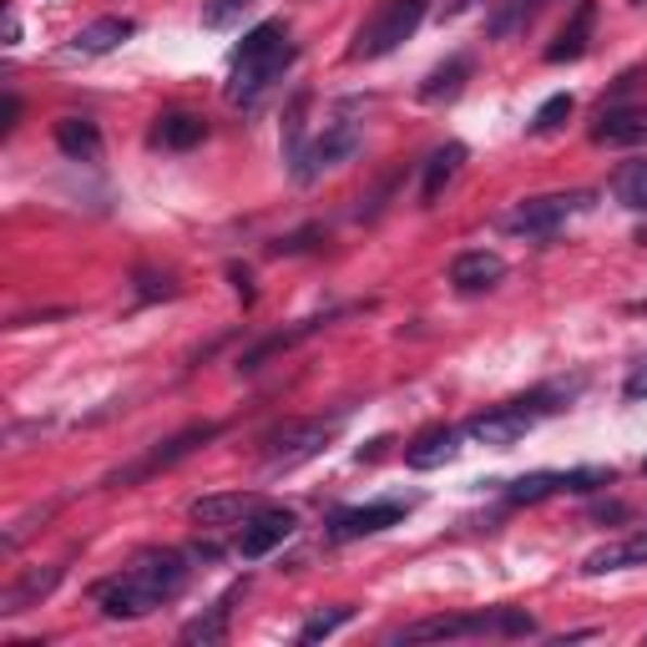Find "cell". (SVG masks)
Wrapping results in <instances>:
<instances>
[{
  "instance_id": "cell-1",
  "label": "cell",
  "mask_w": 647,
  "mask_h": 647,
  "mask_svg": "<svg viewBox=\"0 0 647 647\" xmlns=\"http://www.w3.org/2000/svg\"><path fill=\"white\" fill-rule=\"evenodd\" d=\"M182 587H188V557L182 551H148L122 576L97 587V607L112 622H137L148 612H157L162 602H173Z\"/></svg>"
},
{
  "instance_id": "cell-2",
  "label": "cell",
  "mask_w": 647,
  "mask_h": 647,
  "mask_svg": "<svg viewBox=\"0 0 647 647\" xmlns=\"http://www.w3.org/2000/svg\"><path fill=\"white\" fill-rule=\"evenodd\" d=\"M294 41H289V26L283 21H264L243 36V46L233 51V81H228V102H258L274 81H279L289 66H294Z\"/></svg>"
},
{
  "instance_id": "cell-3",
  "label": "cell",
  "mask_w": 647,
  "mask_h": 647,
  "mask_svg": "<svg viewBox=\"0 0 647 647\" xmlns=\"http://www.w3.org/2000/svg\"><path fill=\"white\" fill-rule=\"evenodd\" d=\"M572 395H576V384H567V390H531V395L506 399V405H496V410L471 415L460 430H466V441H475V445L511 451L521 435H531V430H536V420H542V415L561 410V405H551V399H572Z\"/></svg>"
},
{
  "instance_id": "cell-4",
  "label": "cell",
  "mask_w": 647,
  "mask_h": 647,
  "mask_svg": "<svg viewBox=\"0 0 647 647\" xmlns=\"http://www.w3.org/2000/svg\"><path fill=\"white\" fill-rule=\"evenodd\" d=\"M536 618L516 612V607H496V612H456V618H426L410 622L395 643H451V637H531Z\"/></svg>"
},
{
  "instance_id": "cell-5",
  "label": "cell",
  "mask_w": 647,
  "mask_h": 647,
  "mask_svg": "<svg viewBox=\"0 0 647 647\" xmlns=\"http://www.w3.org/2000/svg\"><path fill=\"white\" fill-rule=\"evenodd\" d=\"M426 15H430V0H384L380 11L359 26V36H354V46H350V61L390 56L399 41H410L415 30H420Z\"/></svg>"
},
{
  "instance_id": "cell-6",
  "label": "cell",
  "mask_w": 647,
  "mask_h": 647,
  "mask_svg": "<svg viewBox=\"0 0 647 647\" xmlns=\"http://www.w3.org/2000/svg\"><path fill=\"white\" fill-rule=\"evenodd\" d=\"M582 207H592V192H546V198L516 203L511 213L500 218V228L516 238H551L561 223L572 218V213H582Z\"/></svg>"
},
{
  "instance_id": "cell-7",
  "label": "cell",
  "mask_w": 647,
  "mask_h": 647,
  "mask_svg": "<svg viewBox=\"0 0 647 647\" xmlns=\"http://www.w3.org/2000/svg\"><path fill=\"white\" fill-rule=\"evenodd\" d=\"M334 430H339V420H294V426H279L264 441L268 471H294V466L314 460L324 445L334 441Z\"/></svg>"
},
{
  "instance_id": "cell-8",
  "label": "cell",
  "mask_w": 647,
  "mask_h": 647,
  "mask_svg": "<svg viewBox=\"0 0 647 647\" xmlns=\"http://www.w3.org/2000/svg\"><path fill=\"white\" fill-rule=\"evenodd\" d=\"M612 466H576V471H531L521 481L506 485V500L511 506H536V500H551L561 491H597V485H612Z\"/></svg>"
},
{
  "instance_id": "cell-9",
  "label": "cell",
  "mask_w": 647,
  "mask_h": 647,
  "mask_svg": "<svg viewBox=\"0 0 647 647\" xmlns=\"http://www.w3.org/2000/svg\"><path fill=\"white\" fill-rule=\"evenodd\" d=\"M354 152H359V122L334 117L319 137H314L309 148H304V157L294 162V177L299 182H314V177L329 173V167H344Z\"/></svg>"
},
{
  "instance_id": "cell-10",
  "label": "cell",
  "mask_w": 647,
  "mask_h": 647,
  "mask_svg": "<svg viewBox=\"0 0 647 647\" xmlns=\"http://www.w3.org/2000/svg\"><path fill=\"white\" fill-rule=\"evenodd\" d=\"M213 435H218V426H207V420H203V426L177 430L173 441H162L157 451H148L142 460H132V466H122V471H112L102 485H137V481H148V475H157V471H167V466H177L182 456H192V451H198V445H207Z\"/></svg>"
},
{
  "instance_id": "cell-11",
  "label": "cell",
  "mask_w": 647,
  "mask_h": 647,
  "mask_svg": "<svg viewBox=\"0 0 647 647\" xmlns=\"http://www.w3.org/2000/svg\"><path fill=\"white\" fill-rule=\"evenodd\" d=\"M405 511H410V500H369V506H350V511L329 516L324 536H329V542H359V536H380L384 527L405 521Z\"/></svg>"
},
{
  "instance_id": "cell-12",
  "label": "cell",
  "mask_w": 647,
  "mask_h": 647,
  "mask_svg": "<svg viewBox=\"0 0 647 647\" xmlns=\"http://www.w3.org/2000/svg\"><path fill=\"white\" fill-rule=\"evenodd\" d=\"M294 531H299V516L289 511V506H258V511L243 521V531H238V557L243 561L268 557V551L283 546Z\"/></svg>"
},
{
  "instance_id": "cell-13",
  "label": "cell",
  "mask_w": 647,
  "mask_h": 647,
  "mask_svg": "<svg viewBox=\"0 0 647 647\" xmlns=\"http://www.w3.org/2000/svg\"><path fill=\"white\" fill-rule=\"evenodd\" d=\"M61 576H66V567H30V572H21L11 587L0 592V618H21L30 607H41L61 587Z\"/></svg>"
},
{
  "instance_id": "cell-14",
  "label": "cell",
  "mask_w": 647,
  "mask_h": 647,
  "mask_svg": "<svg viewBox=\"0 0 647 647\" xmlns=\"http://www.w3.org/2000/svg\"><path fill=\"white\" fill-rule=\"evenodd\" d=\"M264 500L253 496V491H223V496H198L192 500V521L207 531H218V527H243L253 511H258Z\"/></svg>"
},
{
  "instance_id": "cell-15",
  "label": "cell",
  "mask_w": 647,
  "mask_h": 647,
  "mask_svg": "<svg viewBox=\"0 0 647 647\" xmlns=\"http://www.w3.org/2000/svg\"><path fill=\"white\" fill-rule=\"evenodd\" d=\"M597 148H647V106H607L592 127Z\"/></svg>"
},
{
  "instance_id": "cell-16",
  "label": "cell",
  "mask_w": 647,
  "mask_h": 647,
  "mask_svg": "<svg viewBox=\"0 0 647 647\" xmlns=\"http://www.w3.org/2000/svg\"><path fill=\"white\" fill-rule=\"evenodd\" d=\"M460 441H466V430L460 426L426 430V435H415V441L405 445V466H410V471H435V466L460 456Z\"/></svg>"
},
{
  "instance_id": "cell-17",
  "label": "cell",
  "mask_w": 647,
  "mask_h": 647,
  "mask_svg": "<svg viewBox=\"0 0 647 647\" xmlns=\"http://www.w3.org/2000/svg\"><path fill=\"white\" fill-rule=\"evenodd\" d=\"M592 26H597V0H576L572 21L557 30V41L546 46V61L551 66H561V61H582L592 46Z\"/></svg>"
},
{
  "instance_id": "cell-18",
  "label": "cell",
  "mask_w": 647,
  "mask_h": 647,
  "mask_svg": "<svg viewBox=\"0 0 647 647\" xmlns=\"http://www.w3.org/2000/svg\"><path fill=\"white\" fill-rule=\"evenodd\" d=\"M127 36H137V21H127V15H102V21H91V26L76 30L72 46H66V56H106V51H117Z\"/></svg>"
},
{
  "instance_id": "cell-19",
  "label": "cell",
  "mask_w": 647,
  "mask_h": 647,
  "mask_svg": "<svg viewBox=\"0 0 647 647\" xmlns=\"http://www.w3.org/2000/svg\"><path fill=\"white\" fill-rule=\"evenodd\" d=\"M506 279V258L491 249H471L460 253L456 264H451V283H456L460 294H481V289H496Z\"/></svg>"
},
{
  "instance_id": "cell-20",
  "label": "cell",
  "mask_w": 647,
  "mask_h": 647,
  "mask_svg": "<svg viewBox=\"0 0 647 647\" xmlns=\"http://www.w3.org/2000/svg\"><path fill=\"white\" fill-rule=\"evenodd\" d=\"M627 567H647V531H633V536H622V542L597 546V551L582 561V572H587V576L627 572Z\"/></svg>"
},
{
  "instance_id": "cell-21",
  "label": "cell",
  "mask_w": 647,
  "mask_h": 647,
  "mask_svg": "<svg viewBox=\"0 0 647 647\" xmlns=\"http://www.w3.org/2000/svg\"><path fill=\"white\" fill-rule=\"evenodd\" d=\"M56 148L72 162H97L102 157V132L91 117H61L56 122Z\"/></svg>"
},
{
  "instance_id": "cell-22",
  "label": "cell",
  "mask_w": 647,
  "mask_h": 647,
  "mask_svg": "<svg viewBox=\"0 0 647 647\" xmlns=\"http://www.w3.org/2000/svg\"><path fill=\"white\" fill-rule=\"evenodd\" d=\"M203 137H207V122L192 117V112H167V117H157V127H152V142H157V148H173V152L198 148Z\"/></svg>"
},
{
  "instance_id": "cell-23",
  "label": "cell",
  "mask_w": 647,
  "mask_h": 647,
  "mask_svg": "<svg viewBox=\"0 0 647 647\" xmlns=\"http://www.w3.org/2000/svg\"><path fill=\"white\" fill-rule=\"evenodd\" d=\"M329 319H334V314H324V319H304V324H294V329H283V334H268L264 344H253V350L243 354V359H238V369H243V375H253V369H264L268 359H274V354L294 350L299 339H309L314 329H319V324H329Z\"/></svg>"
},
{
  "instance_id": "cell-24",
  "label": "cell",
  "mask_w": 647,
  "mask_h": 647,
  "mask_svg": "<svg viewBox=\"0 0 647 647\" xmlns=\"http://www.w3.org/2000/svg\"><path fill=\"white\" fill-rule=\"evenodd\" d=\"M460 162H466V148H460V142H445V148L430 152L426 182H420V198H426V203H441V192L451 188V177L460 173Z\"/></svg>"
},
{
  "instance_id": "cell-25",
  "label": "cell",
  "mask_w": 647,
  "mask_h": 647,
  "mask_svg": "<svg viewBox=\"0 0 647 647\" xmlns=\"http://www.w3.org/2000/svg\"><path fill=\"white\" fill-rule=\"evenodd\" d=\"M471 81V56L460 51V56H451L445 66H435V72L426 76V87H420V97L426 102H451V97H460V87Z\"/></svg>"
},
{
  "instance_id": "cell-26",
  "label": "cell",
  "mask_w": 647,
  "mask_h": 647,
  "mask_svg": "<svg viewBox=\"0 0 647 647\" xmlns=\"http://www.w3.org/2000/svg\"><path fill=\"white\" fill-rule=\"evenodd\" d=\"M612 198L633 213H647V157L637 162H622L618 177H612Z\"/></svg>"
},
{
  "instance_id": "cell-27",
  "label": "cell",
  "mask_w": 647,
  "mask_h": 647,
  "mask_svg": "<svg viewBox=\"0 0 647 647\" xmlns=\"http://www.w3.org/2000/svg\"><path fill=\"white\" fill-rule=\"evenodd\" d=\"M238 597H243V587H233L228 592V597H223L218 607H213V612H207V618H198V622H188V627H182V643H223V633H228V612H233V602Z\"/></svg>"
},
{
  "instance_id": "cell-28",
  "label": "cell",
  "mask_w": 647,
  "mask_h": 647,
  "mask_svg": "<svg viewBox=\"0 0 647 647\" xmlns=\"http://www.w3.org/2000/svg\"><path fill=\"white\" fill-rule=\"evenodd\" d=\"M542 5H546V0H506V5H500V11L485 21V30H491L496 41H506V36H516V30L527 26V21L542 11Z\"/></svg>"
},
{
  "instance_id": "cell-29",
  "label": "cell",
  "mask_w": 647,
  "mask_h": 647,
  "mask_svg": "<svg viewBox=\"0 0 647 647\" xmlns=\"http://www.w3.org/2000/svg\"><path fill=\"white\" fill-rule=\"evenodd\" d=\"M354 618V607H334V612H314L304 627H299V643L309 647V643H324V637H334L344 622Z\"/></svg>"
},
{
  "instance_id": "cell-30",
  "label": "cell",
  "mask_w": 647,
  "mask_h": 647,
  "mask_svg": "<svg viewBox=\"0 0 647 647\" xmlns=\"http://www.w3.org/2000/svg\"><path fill=\"white\" fill-rule=\"evenodd\" d=\"M572 97H567V91H557V97H546L542 106H536V117H531V132H557L561 122L572 117Z\"/></svg>"
},
{
  "instance_id": "cell-31",
  "label": "cell",
  "mask_w": 647,
  "mask_h": 647,
  "mask_svg": "<svg viewBox=\"0 0 647 647\" xmlns=\"http://www.w3.org/2000/svg\"><path fill=\"white\" fill-rule=\"evenodd\" d=\"M253 0H207L203 5V26L207 30H228V26H238V15L249 11Z\"/></svg>"
},
{
  "instance_id": "cell-32",
  "label": "cell",
  "mask_w": 647,
  "mask_h": 647,
  "mask_svg": "<svg viewBox=\"0 0 647 647\" xmlns=\"http://www.w3.org/2000/svg\"><path fill=\"white\" fill-rule=\"evenodd\" d=\"M177 294V283L167 279V274H137V299H173Z\"/></svg>"
},
{
  "instance_id": "cell-33",
  "label": "cell",
  "mask_w": 647,
  "mask_h": 647,
  "mask_svg": "<svg viewBox=\"0 0 647 647\" xmlns=\"http://www.w3.org/2000/svg\"><path fill=\"white\" fill-rule=\"evenodd\" d=\"M622 395H627V399H647V354L633 365V375L622 380Z\"/></svg>"
},
{
  "instance_id": "cell-34",
  "label": "cell",
  "mask_w": 647,
  "mask_h": 647,
  "mask_svg": "<svg viewBox=\"0 0 647 647\" xmlns=\"http://www.w3.org/2000/svg\"><path fill=\"white\" fill-rule=\"evenodd\" d=\"M314 238H324V228H304V233L279 238V243H274V253H304V249L314 243Z\"/></svg>"
},
{
  "instance_id": "cell-35",
  "label": "cell",
  "mask_w": 647,
  "mask_h": 647,
  "mask_svg": "<svg viewBox=\"0 0 647 647\" xmlns=\"http://www.w3.org/2000/svg\"><path fill=\"white\" fill-rule=\"evenodd\" d=\"M228 279H233V289H238V294H243V304H249V299H253V279H249V268H228Z\"/></svg>"
},
{
  "instance_id": "cell-36",
  "label": "cell",
  "mask_w": 647,
  "mask_h": 647,
  "mask_svg": "<svg viewBox=\"0 0 647 647\" xmlns=\"http://www.w3.org/2000/svg\"><path fill=\"white\" fill-rule=\"evenodd\" d=\"M15 117H21V102H15V97H5V122H0V132H11Z\"/></svg>"
},
{
  "instance_id": "cell-37",
  "label": "cell",
  "mask_w": 647,
  "mask_h": 647,
  "mask_svg": "<svg viewBox=\"0 0 647 647\" xmlns=\"http://www.w3.org/2000/svg\"><path fill=\"white\" fill-rule=\"evenodd\" d=\"M592 516H597V521H622V516H627V506H597Z\"/></svg>"
},
{
  "instance_id": "cell-38",
  "label": "cell",
  "mask_w": 647,
  "mask_h": 647,
  "mask_svg": "<svg viewBox=\"0 0 647 647\" xmlns=\"http://www.w3.org/2000/svg\"><path fill=\"white\" fill-rule=\"evenodd\" d=\"M633 5H647V0H633Z\"/></svg>"
},
{
  "instance_id": "cell-39",
  "label": "cell",
  "mask_w": 647,
  "mask_h": 647,
  "mask_svg": "<svg viewBox=\"0 0 647 647\" xmlns=\"http://www.w3.org/2000/svg\"><path fill=\"white\" fill-rule=\"evenodd\" d=\"M643 475H647V460H643Z\"/></svg>"
}]
</instances>
